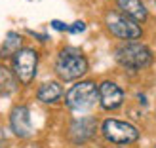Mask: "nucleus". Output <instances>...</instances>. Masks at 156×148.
<instances>
[{
  "label": "nucleus",
  "mask_w": 156,
  "mask_h": 148,
  "mask_svg": "<svg viewBox=\"0 0 156 148\" xmlns=\"http://www.w3.org/2000/svg\"><path fill=\"white\" fill-rule=\"evenodd\" d=\"M51 27L53 29H57V30H69V25H65V23H61V21H51Z\"/></svg>",
  "instance_id": "2eb2a0df"
},
{
  "label": "nucleus",
  "mask_w": 156,
  "mask_h": 148,
  "mask_svg": "<svg viewBox=\"0 0 156 148\" xmlns=\"http://www.w3.org/2000/svg\"><path fill=\"white\" fill-rule=\"evenodd\" d=\"M61 85L55 84V82H46L40 85V89H38V99L42 101V103H57L61 99Z\"/></svg>",
  "instance_id": "9b49d317"
},
{
  "label": "nucleus",
  "mask_w": 156,
  "mask_h": 148,
  "mask_svg": "<svg viewBox=\"0 0 156 148\" xmlns=\"http://www.w3.org/2000/svg\"><path fill=\"white\" fill-rule=\"evenodd\" d=\"M99 97V88L95 85V82L86 80L80 84H74L71 89L67 91V106L73 110H88L97 103Z\"/></svg>",
  "instance_id": "7ed1b4c3"
},
{
  "label": "nucleus",
  "mask_w": 156,
  "mask_h": 148,
  "mask_svg": "<svg viewBox=\"0 0 156 148\" xmlns=\"http://www.w3.org/2000/svg\"><path fill=\"white\" fill-rule=\"evenodd\" d=\"M17 89V80H15V72L10 71L8 67L0 65V93L2 95H10Z\"/></svg>",
  "instance_id": "f8f14e48"
},
{
  "label": "nucleus",
  "mask_w": 156,
  "mask_h": 148,
  "mask_svg": "<svg viewBox=\"0 0 156 148\" xmlns=\"http://www.w3.org/2000/svg\"><path fill=\"white\" fill-rule=\"evenodd\" d=\"M99 103L107 110H114L124 103V91L120 89V85H116L111 80L101 82L99 85Z\"/></svg>",
  "instance_id": "0eeeda50"
},
{
  "label": "nucleus",
  "mask_w": 156,
  "mask_h": 148,
  "mask_svg": "<svg viewBox=\"0 0 156 148\" xmlns=\"http://www.w3.org/2000/svg\"><path fill=\"white\" fill-rule=\"evenodd\" d=\"M114 57L122 67L129 68V71H141V68L151 67V63H152L151 50L137 42H126V44L118 46Z\"/></svg>",
  "instance_id": "f03ea898"
},
{
  "label": "nucleus",
  "mask_w": 156,
  "mask_h": 148,
  "mask_svg": "<svg viewBox=\"0 0 156 148\" xmlns=\"http://www.w3.org/2000/svg\"><path fill=\"white\" fill-rule=\"evenodd\" d=\"M97 129V122L95 118H80V120H74L69 127V137L73 139L76 144L80 143H86L93 137Z\"/></svg>",
  "instance_id": "1a4fd4ad"
},
{
  "label": "nucleus",
  "mask_w": 156,
  "mask_h": 148,
  "mask_svg": "<svg viewBox=\"0 0 156 148\" xmlns=\"http://www.w3.org/2000/svg\"><path fill=\"white\" fill-rule=\"evenodd\" d=\"M88 71V59L76 48H63L55 61V72L61 80H76Z\"/></svg>",
  "instance_id": "f257e3e1"
},
{
  "label": "nucleus",
  "mask_w": 156,
  "mask_h": 148,
  "mask_svg": "<svg viewBox=\"0 0 156 148\" xmlns=\"http://www.w3.org/2000/svg\"><path fill=\"white\" fill-rule=\"evenodd\" d=\"M84 29H86V23H82V21H76L74 25H71V27H69V33H82Z\"/></svg>",
  "instance_id": "4468645a"
},
{
  "label": "nucleus",
  "mask_w": 156,
  "mask_h": 148,
  "mask_svg": "<svg viewBox=\"0 0 156 148\" xmlns=\"http://www.w3.org/2000/svg\"><path fill=\"white\" fill-rule=\"evenodd\" d=\"M107 29L116 38H122L126 42H133L137 38H141V34H143V30L137 25V21H133L131 17H128L124 13H118V12L107 13Z\"/></svg>",
  "instance_id": "20e7f679"
},
{
  "label": "nucleus",
  "mask_w": 156,
  "mask_h": 148,
  "mask_svg": "<svg viewBox=\"0 0 156 148\" xmlns=\"http://www.w3.org/2000/svg\"><path fill=\"white\" fill-rule=\"evenodd\" d=\"M21 50V36L17 33H10L6 36V40L2 44V48H0V55L6 57V55H15Z\"/></svg>",
  "instance_id": "ddd939ff"
},
{
  "label": "nucleus",
  "mask_w": 156,
  "mask_h": 148,
  "mask_svg": "<svg viewBox=\"0 0 156 148\" xmlns=\"http://www.w3.org/2000/svg\"><path fill=\"white\" fill-rule=\"evenodd\" d=\"M38 53L33 48H21L13 55V72L21 84H30L36 74Z\"/></svg>",
  "instance_id": "39448f33"
},
{
  "label": "nucleus",
  "mask_w": 156,
  "mask_h": 148,
  "mask_svg": "<svg viewBox=\"0 0 156 148\" xmlns=\"http://www.w3.org/2000/svg\"><path fill=\"white\" fill-rule=\"evenodd\" d=\"M103 135L114 144H129L139 139V131L135 126L120 120H105L103 122Z\"/></svg>",
  "instance_id": "423d86ee"
},
{
  "label": "nucleus",
  "mask_w": 156,
  "mask_h": 148,
  "mask_svg": "<svg viewBox=\"0 0 156 148\" xmlns=\"http://www.w3.org/2000/svg\"><path fill=\"white\" fill-rule=\"evenodd\" d=\"M116 4H118L120 12L124 15L131 17L133 21L141 23V21L147 19V8H145V4L141 0H116Z\"/></svg>",
  "instance_id": "9d476101"
},
{
  "label": "nucleus",
  "mask_w": 156,
  "mask_h": 148,
  "mask_svg": "<svg viewBox=\"0 0 156 148\" xmlns=\"http://www.w3.org/2000/svg\"><path fill=\"white\" fill-rule=\"evenodd\" d=\"M10 126L13 129V133L25 139L33 133V126H30V114H29V108L23 106V105H17L13 106V110L10 114Z\"/></svg>",
  "instance_id": "6e6552de"
}]
</instances>
